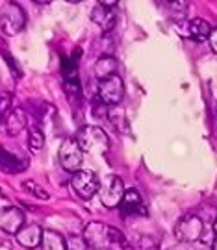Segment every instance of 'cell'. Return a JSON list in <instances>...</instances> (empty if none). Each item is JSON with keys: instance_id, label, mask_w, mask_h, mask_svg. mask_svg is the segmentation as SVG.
Instances as JSON below:
<instances>
[{"instance_id": "23", "label": "cell", "mask_w": 217, "mask_h": 250, "mask_svg": "<svg viewBox=\"0 0 217 250\" xmlns=\"http://www.w3.org/2000/svg\"><path fill=\"white\" fill-rule=\"evenodd\" d=\"M11 104H13L11 93H0V119H4L8 113L13 111V109H11Z\"/></svg>"}, {"instance_id": "24", "label": "cell", "mask_w": 217, "mask_h": 250, "mask_svg": "<svg viewBox=\"0 0 217 250\" xmlns=\"http://www.w3.org/2000/svg\"><path fill=\"white\" fill-rule=\"evenodd\" d=\"M2 56H6L9 69L13 71V76H15V78H21V74H22V72H21V67H17V62H15V60H13V58H11V56H9V54L4 50V48H2Z\"/></svg>"}, {"instance_id": "14", "label": "cell", "mask_w": 217, "mask_h": 250, "mask_svg": "<svg viewBox=\"0 0 217 250\" xmlns=\"http://www.w3.org/2000/svg\"><path fill=\"white\" fill-rule=\"evenodd\" d=\"M28 161L17 158L15 154L0 148V170L2 172H8V174H19L26 169Z\"/></svg>"}, {"instance_id": "1", "label": "cell", "mask_w": 217, "mask_h": 250, "mask_svg": "<svg viewBox=\"0 0 217 250\" xmlns=\"http://www.w3.org/2000/svg\"><path fill=\"white\" fill-rule=\"evenodd\" d=\"M84 239L93 250H108L113 243L125 245V235L117 228H111L102 223H89L84 230ZM127 247V245H125Z\"/></svg>"}, {"instance_id": "6", "label": "cell", "mask_w": 217, "mask_h": 250, "mask_svg": "<svg viewBox=\"0 0 217 250\" xmlns=\"http://www.w3.org/2000/svg\"><path fill=\"white\" fill-rule=\"evenodd\" d=\"M123 97H125V83L119 74L99 82V99L104 106H119Z\"/></svg>"}, {"instance_id": "20", "label": "cell", "mask_w": 217, "mask_h": 250, "mask_svg": "<svg viewBox=\"0 0 217 250\" xmlns=\"http://www.w3.org/2000/svg\"><path fill=\"white\" fill-rule=\"evenodd\" d=\"M134 247H136V250H160L158 241H154L152 237H149V235H137L136 241H134Z\"/></svg>"}, {"instance_id": "8", "label": "cell", "mask_w": 217, "mask_h": 250, "mask_svg": "<svg viewBox=\"0 0 217 250\" xmlns=\"http://www.w3.org/2000/svg\"><path fill=\"white\" fill-rule=\"evenodd\" d=\"M82 161H84V150L76 139H65L60 146V163L65 170L69 172H78L82 170Z\"/></svg>"}, {"instance_id": "11", "label": "cell", "mask_w": 217, "mask_h": 250, "mask_svg": "<svg viewBox=\"0 0 217 250\" xmlns=\"http://www.w3.org/2000/svg\"><path fill=\"white\" fill-rule=\"evenodd\" d=\"M28 125V119H26V113H24V109H21V107H15L11 113L2 119V126H0V130L4 132L6 135L9 137H15L19 135Z\"/></svg>"}, {"instance_id": "17", "label": "cell", "mask_w": 217, "mask_h": 250, "mask_svg": "<svg viewBox=\"0 0 217 250\" xmlns=\"http://www.w3.org/2000/svg\"><path fill=\"white\" fill-rule=\"evenodd\" d=\"M41 250H67V239H64V235L54 230H45Z\"/></svg>"}, {"instance_id": "27", "label": "cell", "mask_w": 217, "mask_h": 250, "mask_svg": "<svg viewBox=\"0 0 217 250\" xmlns=\"http://www.w3.org/2000/svg\"><path fill=\"white\" fill-rule=\"evenodd\" d=\"M167 250H193V249H191L190 245H186V243H176L174 247H171V249Z\"/></svg>"}, {"instance_id": "10", "label": "cell", "mask_w": 217, "mask_h": 250, "mask_svg": "<svg viewBox=\"0 0 217 250\" xmlns=\"http://www.w3.org/2000/svg\"><path fill=\"white\" fill-rule=\"evenodd\" d=\"M43 233H45V230H43L39 224H26V226H22L17 232L15 241H17L21 247H24V249L34 250V249H37V247H41Z\"/></svg>"}, {"instance_id": "5", "label": "cell", "mask_w": 217, "mask_h": 250, "mask_svg": "<svg viewBox=\"0 0 217 250\" xmlns=\"http://www.w3.org/2000/svg\"><path fill=\"white\" fill-rule=\"evenodd\" d=\"M71 188L74 191L76 197L84 198V200H89L91 197H95L100 191V182L99 176L93 172V170H78L74 172L71 178Z\"/></svg>"}, {"instance_id": "15", "label": "cell", "mask_w": 217, "mask_h": 250, "mask_svg": "<svg viewBox=\"0 0 217 250\" xmlns=\"http://www.w3.org/2000/svg\"><path fill=\"white\" fill-rule=\"evenodd\" d=\"M95 76L100 80H106L109 76H113V74H117V62H115V58L113 56H100L97 63H95Z\"/></svg>"}, {"instance_id": "16", "label": "cell", "mask_w": 217, "mask_h": 250, "mask_svg": "<svg viewBox=\"0 0 217 250\" xmlns=\"http://www.w3.org/2000/svg\"><path fill=\"white\" fill-rule=\"evenodd\" d=\"M214 28L210 26L204 19H193L188 24V36L195 41H204V39H210V34H212Z\"/></svg>"}, {"instance_id": "2", "label": "cell", "mask_w": 217, "mask_h": 250, "mask_svg": "<svg viewBox=\"0 0 217 250\" xmlns=\"http://www.w3.org/2000/svg\"><path fill=\"white\" fill-rule=\"evenodd\" d=\"M76 141L82 150L89 154H104L109 148L108 134L100 126H82L76 134Z\"/></svg>"}, {"instance_id": "30", "label": "cell", "mask_w": 217, "mask_h": 250, "mask_svg": "<svg viewBox=\"0 0 217 250\" xmlns=\"http://www.w3.org/2000/svg\"><path fill=\"white\" fill-rule=\"evenodd\" d=\"M212 250H217V239H214V243H212Z\"/></svg>"}, {"instance_id": "28", "label": "cell", "mask_w": 217, "mask_h": 250, "mask_svg": "<svg viewBox=\"0 0 217 250\" xmlns=\"http://www.w3.org/2000/svg\"><path fill=\"white\" fill-rule=\"evenodd\" d=\"M8 204V202H6V198L2 197V193H0V209H4V206Z\"/></svg>"}, {"instance_id": "9", "label": "cell", "mask_w": 217, "mask_h": 250, "mask_svg": "<svg viewBox=\"0 0 217 250\" xmlns=\"http://www.w3.org/2000/svg\"><path fill=\"white\" fill-rule=\"evenodd\" d=\"M24 226V213L19 208H4L0 209V230L4 233L17 235V232Z\"/></svg>"}, {"instance_id": "29", "label": "cell", "mask_w": 217, "mask_h": 250, "mask_svg": "<svg viewBox=\"0 0 217 250\" xmlns=\"http://www.w3.org/2000/svg\"><path fill=\"white\" fill-rule=\"evenodd\" d=\"M214 233L217 235V217H216V221H214Z\"/></svg>"}, {"instance_id": "18", "label": "cell", "mask_w": 217, "mask_h": 250, "mask_svg": "<svg viewBox=\"0 0 217 250\" xmlns=\"http://www.w3.org/2000/svg\"><path fill=\"white\" fill-rule=\"evenodd\" d=\"M106 115H108L109 123L113 125V128H115L117 132H123V134H127V132H128V121H127V115H125V111H123L121 107H119V106L108 107Z\"/></svg>"}, {"instance_id": "13", "label": "cell", "mask_w": 217, "mask_h": 250, "mask_svg": "<svg viewBox=\"0 0 217 250\" xmlns=\"http://www.w3.org/2000/svg\"><path fill=\"white\" fill-rule=\"evenodd\" d=\"M91 21H93L95 24H99L100 30L106 32V34H109V32L115 28V13H113V9L104 8V6H100V4H97V6L93 8V11H91Z\"/></svg>"}, {"instance_id": "19", "label": "cell", "mask_w": 217, "mask_h": 250, "mask_svg": "<svg viewBox=\"0 0 217 250\" xmlns=\"http://www.w3.org/2000/svg\"><path fill=\"white\" fill-rule=\"evenodd\" d=\"M28 145L32 150H41L45 145V134L37 125H32L28 130Z\"/></svg>"}, {"instance_id": "26", "label": "cell", "mask_w": 217, "mask_h": 250, "mask_svg": "<svg viewBox=\"0 0 217 250\" xmlns=\"http://www.w3.org/2000/svg\"><path fill=\"white\" fill-rule=\"evenodd\" d=\"M99 4H100V6H104V8L113 9V8H115V4H119V2H117V0H99Z\"/></svg>"}, {"instance_id": "12", "label": "cell", "mask_w": 217, "mask_h": 250, "mask_svg": "<svg viewBox=\"0 0 217 250\" xmlns=\"http://www.w3.org/2000/svg\"><path fill=\"white\" fill-rule=\"evenodd\" d=\"M121 215L123 217H130V215H141L147 217V208L143 204V198L137 193L136 189H127L123 202H121Z\"/></svg>"}, {"instance_id": "4", "label": "cell", "mask_w": 217, "mask_h": 250, "mask_svg": "<svg viewBox=\"0 0 217 250\" xmlns=\"http://www.w3.org/2000/svg\"><path fill=\"white\" fill-rule=\"evenodd\" d=\"M204 233V221L199 215H184L174 226V237L178 243H191L199 241Z\"/></svg>"}, {"instance_id": "21", "label": "cell", "mask_w": 217, "mask_h": 250, "mask_svg": "<svg viewBox=\"0 0 217 250\" xmlns=\"http://www.w3.org/2000/svg\"><path fill=\"white\" fill-rule=\"evenodd\" d=\"M22 188L26 189L30 195H34V197L41 198V200H48L50 198V195L46 193L43 188H39L36 182H32V180H26V182H22Z\"/></svg>"}, {"instance_id": "22", "label": "cell", "mask_w": 217, "mask_h": 250, "mask_svg": "<svg viewBox=\"0 0 217 250\" xmlns=\"http://www.w3.org/2000/svg\"><path fill=\"white\" fill-rule=\"evenodd\" d=\"M67 250H89V245L84 235H69L67 237Z\"/></svg>"}, {"instance_id": "3", "label": "cell", "mask_w": 217, "mask_h": 250, "mask_svg": "<svg viewBox=\"0 0 217 250\" xmlns=\"http://www.w3.org/2000/svg\"><path fill=\"white\" fill-rule=\"evenodd\" d=\"M26 26V13L17 2H8L0 8V32L4 36H17Z\"/></svg>"}, {"instance_id": "25", "label": "cell", "mask_w": 217, "mask_h": 250, "mask_svg": "<svg viewBox=\"0 0 217 250\" xmlns=\"http://www.w3.org/2000/svg\"><path fill=\"white\" fill-rule=\"evenodd\" d=\"M210 46H212V50L217 54V28H214L212 30V34H210Z\"/></svg>"}, {"instance_id": "7", "label": "cell", "mask_w": 217, "mask_h": 250, "mask_svg": "<svg viewBox=\"0 0 217 250\" xmlns=\"http://www.w3.org/2000/svg\"><path fill=\"white\" fill-rule=\"evenodd\" d=\"M125 193H127V189H125V184L119 176H108L100 184V202L106 208H109V209L121 206Z\"/></svg>"}]
</instances>
